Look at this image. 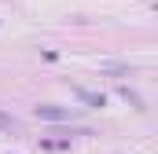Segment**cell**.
Masks as SVG:
<instances>
[{"label":"cell","instance_id":"277c9868","mask_svg":"<svg viewBox=\"0 0 158 154\" xmlns=\"http://www.w3.org/2000/svg\"><path fill=\"white\" fill-rule=\"evenodd\" d=\"M121 95H125V99H129V103H132V107H143V103H140V95H136V92H129V88H121Z\"/></svg>","mask_w":158,"mask_h":154},{"label":"cell","instance_id":"7a4b0ae2","mask_svg":"<svg viewBox=\"0 0 158 154\" xmlns=\"http://www.w3.org/2000/svg\"><path fill=\"white\" fill-rule=\"evenodd\" d=\"M74 95H77L85 107H103V103H107L103 95H96V92H88V88H74Z\"/></svg>","mask_w":158,"mask_h":154},{"label":"cell","instance_id":"3957f363","mask_svg":"<svg viewBox=\"0 0 158 154\" xmlns=\"http://www.w3.org/2000/svg\"><path fill=\"white\" fill-rule=\"evenodd\" d=\"M22 125H19V117H11V114H4L0 110V132H19Z\"/></svg>","mask_w":158,"mask_h":154},{"label":"cell","instance_id":"6da1fadb","mask_svg":"<svg viewBox=\"0 0 158 154\" xmlns=\"http://www.w3.org/2000/svg\"><path fill=\"white\" fill-rule=\"evenodd\" d=\"M33 114L40 121H66V117H77V110H70V107H55V103H40Z\"/></svg>","mask_w":158,"mask_h":154}]
</instances>
